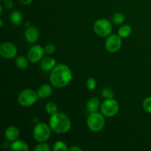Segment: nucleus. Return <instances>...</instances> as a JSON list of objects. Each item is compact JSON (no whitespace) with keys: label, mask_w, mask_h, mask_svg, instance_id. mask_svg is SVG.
Returning <instances> with one entry per match:
<instances>
[{"label":"nucleus","mask_w":151,"mask_h":151,"mask_svg":"<svg viewBox=\"0 0 151 151\" xmlns=\"http://www.w3.org/2000/svg\"><path fill=\"white\" fill-rule=\"evenodd\" d=\"M72 80V72L67 65L59 63L51 71L50 81L55 88H63L69 85Z\"/></svg>","instance_id":"1"},{"label":"nucleus","mask_w":151,"mask_h":151,"mask_svg":"<svg viewBox=\"0 0 151 151\" xmlns=\"http://www.w3.org/2000/svg\"><path fill=\"white\" fill-rule=\"evenodd\" d=\"M49 125L53 132L56 134H65L70 130L72 123L69 116L65 114L57 112L51 115Z\"/></svg>","instance_id":"2"},{"label":"nucleus","mask_w":151,"mask_h":151,"mask_svg":"<svg viewBox=\"0 0 151 151\" xmlns=\"http://www.w3.org/2000/svg\"><path fill=\"white\" fill-rule=\"evenodd\" d=\"M104 115L103 114L94 112L91 113L87 119V126L92 132H100L104 128L106 125Z\"/></svg>","instance_id":"3"},{"label":"nucleus","mask_w":151,"mask_h":151,"mask_svg":"<svg viewBox=\"0 0 151 151\" xmlns=\"http://www.w3.org/2000/svg\"><path fill=\"white\" fill-rule=\"evenodd\" d=\"M52 129L50 125L44 122H39L35 126L33 129V137L35 141L38 142H45L50 139L51 136Z\"/></svg>","instance_id":"4"},{"label":"nucleus","mask_w":151,"mask_h":151,"mask_svg":"<svg viewBox=\"0 0 151 151\" xmlns=\"http://www.w3.org/2000/svg\"><path fill=\"white\" fill-rule=\"evenodd\" d=\"M100 111L106 117H113L119 112V105L114 98L106 99L100 106Z\"/></svg>","instance_id":"5"},{"label":"nucleus","mask_w":151,"mask_h":151,"mask_svg":"<svg viewBox=\"0 0 151 151\" xmlns=\"http://www.w3.org/2000/svg\"><path fill=\"white\" fill-rule=\"evenodd\" d=\"M112 24L109 20L100 19L94 24V31L98 36L104 38L111 35L112 32Z\"/></svg>","instance_id":"6"},{"label":"nucleus","mask_w":151,"mask_h":151,"mask_svg":"<svg viewBox=\"0 0 151 151\" xmlns=\"http://www.w3.org/2000/svg\"><path fill=\"white\" fill-rule=\"evenodd\" d=\"M38 99L37 92L32 89H24L19 94L18 102L23 107H29L36 103Z\"/></svg>","instance_id":"7"},{"label":"nucleus","mask_w":151,"mask_h":151,"mask_svg":"<svg viewBox=\"0 0 151 151\" xmlns=\"http://www.w3.org/2000/svg\"><path fill=\"white\" fill-rule=\"evenodd\" d=\"M122 38L119 35L113 34L109 35L106 41V48L109 52H116L122 47Z\"/></svg>","instance_id":"8"},{"label":"nucleus","mask_w":151,"mask_h":151,"mask_svg":"<svg viewBox=\"0 0 151 151\" xmlns=\"http://www.w3.org/2000/svg\"><path fill=\"white\" fill-rule=\"evenodd\" d=\"M0 55L5 59H12L17 55V48L10 42H4L0 45Z\"/></svg>","instance_id":"9"},{"label":"nucleus","mask_w":151,"mask_h":151,"mask_svg":"<svg viewBox=\"0 0 151 151\" xmlns=\"http://www.w3.org/2000/svg\"><path fill=\"white\" fill-rule=\"evenodd\" d=\"M44 54H45L44 48L40 45H34L28 51L27 58L31 63H37L41 61Z\"/></svg>","instance_id":"10"},{"label":"nucleus","mask_w":151,"mask_h":151,"mask_svg":"<svg viewBox=\"0 0 151 151\" xmlns=\"http://www.w3.org/2000/svg\"><path fill=\"white\" fill-rule=\"evenodd\" d=\"M25 39L29 43H35L39 38V32L38 29L33 26H29L25 30Z\"/></svg>","instance_id":"11"},{"label":"nucleus","mask_w":151,"mask_h":151,"mask_svg":"<svg viewBox=\"0 0 151 151\" xmlns=\"http://www.w3.org/2000/svg\"><path fill=\"white\" fill-rule=\"evenodd\" d=\"M56 60L52 57L43 58L40 63V67L44 72H50L56 66Z\"/></svg>","instance_id":"12"},{"label":"nucleus","mask_w":151,"mask_h":151,"mask_svg":"<svg viewBox=\"0 0 151 151\" xmlns=\"http://www.w3.org/2000/svg\"><path fill=\"white\" fill-rule=\"evenodd\" d=\"M19 137V130L17 127L14 125L7 127V129L4 131V137L6 140L8 142H14Z\"/></svg>","instance_id":"13"},{"label":"nucleus","mask_w":151,"mask_h":151,"mask_svg":"<svg viewBox=\"0 0 151 151\" xmlns=\"http://www.w3.org/2000/svg\"><path fill=\"white\" fill-rule=\"evenodd\" d=\"M100 106L101 105H100V100L97 97H91L87 101L86 107L87 111L91 114L97 112V111L100 108Z\"/></svg>","instance_id":"14"},{"label":"nucleus","mask_w":151,"mask_h":151,"mask_svg":"<svg viewBox=\"0 0 151 151\" xmlns=\"http://www.w3.org/2000/svg\"><path fill=\"white\" fill-rule=\"evenodd\" d=\"M52 92V88L49 84H43V85L40 86L38 88V91H37V94H38V98L40 99H45L50 97Z\"/></svg>","instance_id":"15"},{"label":"nucleus","mask_w":151,"mask_h":151,"mask_svg":"<svg viewBox=\"0 0 151 151\" xmlns=\"http://www.w3.org/2000/svg\"><path fill=\"white\" fill-rule=\"evenodd\" d=\"M9 19L13 25L18 26V25H20L23 22V15L19 10H13L10 13Z\"/></svg>","instance_id":"16"},{"label":"nucleus","mask_w":151,"mask_h":151,"mask_svg":"<svg viewBox=\"0 0 151 151\" xmlns=\"http://www.w3.org/2000/svg\"><path fill=\"white\" fill-rule=\"evenodd\" d=\"M10 149L12 150L18 151V150H24V151H27L29 150V147L28 145L25 142L22 141V140H15L14 142L10 145Z\"/></svg>","instance_id":"17"},{"label":"nucleus","mask_w":151,"mask_h":151,"mask_svg":"<svg viewBox=\"0 0 151 151\" xmlns=\"http://www.w3.org/2000/svg\"><path fill=\"white\" fill-rule=\"evenodd\" d=\"M131 32H132V29L131 27L128 24H124L119 27L118 30V35L122 38H125L131 35Z\"/></svg>","instance_id":"18"},{"label":"nucleus","mask_w":151,"mask_h":151,"mask_svg":"<svg viewBox=\"0 0 151 151\" xmlns=\"http://www.w3.org/2000/svg\"><path fill=\"white\" fill-rule=\"evenodd\" d=\"M16 66L20 69H25L28 66V60L24 56H18L16 58Z\"/></svg>","instance_id":"19"},{"label":"nucleus","mask_w":151,"mask_h":151,"mask_svg":"<svg viewBox=\"0 0 151 151\" xmlns=\"http://www.w3.org/2000/svg\"><path fill=\"white\" fill-rule=\"evenodd\" d=\"M125 16H124L123 13H119V12L114 13V16H112V18H111L112 22L116 25L122 24L124 22V21H125Z\"/></svg>","instance_id":"20"},{"label":"nucleus","mask_w":151,"mask_h":151,"mask_svg":"<svg viewBox=\"0 0 151 151\" xmlns=\"http://www.w3.org/2000/svg\"><path fill=\"white\" fill-rule=\"evenodd\" d=\"M45 110L47 114H49L50 115H52L58 112V107L55 103H52V102H49L46 104Z\"/></svg>","instance_id":"21"},{"label":"nucleus","mask_w":151,"mask_h":151,"mask_svg":"<svg viewBox=\"0 0 151 151\" xmlns=\"http://www.w3.org/2000/svg\"><path fill=\"white\" fill-rule=\"evenodd\" d=\"M53 150L55 151H66L69 150L66 143L62 141H58L54 144L52 147Z\"/></svg>","instance_id":"22"},{"label":"nucleus","mask_w":151,"mask_h":151,"mask_svg":"<svg viewBox=\"0 0 151 151\" xmlns=\"http://www.w3.org/2000/svg\"><path fill=\"white\" fill-rule=\"evenodd\" d=\"M114 94L113 91L109 87H105L103 90H102V97H104L106 99H111L114 98Z\"/></svg>","instance_id":"23"},{"label":"nucleus","mask_w":151,"mask_h":151,"mask_svg":"<svg viewBox=\"0 0 151 151\" xmlns=\"http://www.w3.org/2000/svg\"><path fill=\"white\" fill-rule=\"evenodd\" d=\"M86 88L88 90H94V88L97 86V82H96V80L93 78H89L87 79L86 83Z\"/></svg>","instance_id":"24"},{"label":"nucleus","mask_w":151,"mask_h":151,"mask_svg":"<svg viewBox=\"0 0 151 151\" xmlns=\"http://www.w3.org/2000/svg\"><path fill=\"white\" fill-rule=\"evenodd\" d=\"M142 106L146 112L151 114V97H147L145 99Z\"/></svg>","instance_id":"25"},{"label":"nucleus","mask_w":151,"mask_h":151,"mask_svg":"<svg viewBox=\"0 0 151 151\" xmlns=\"http://www.w3.org/2000/svg\"><path fill=\"white\" fill-rule=\"evenodd\" d=\"M35 151H50V147L48 144L45 142H39V144L37 145L36 147L34 148Z\"/></svg>","instance_id":"26"},{"label":"nucleus","mask_w":151,"mask_h":151,"mask_svg":"<svg viewBox=\"0 0 151 151\" xmlns=\"http://www.w3.org/2000/svg\"><path fill=\"white\" fill-rule=\"evenodd\" d=\"M56 50V47L54 44H47V45L45 46L44 47V51H45L46 54L48 55H51L53 54V53L55 52Z\"/></svg>","instance_id":"27"},{"label":"nucleus","mask_w":151,"mask_h":151,"mask_svg":"<svg viewBox=\"0 0 151 151\" xmlns=\"http://www.w3.org/2000/svg\"><path fill=\"white\" fill-rule=\"evenodd\" d=\"M14 6L13 1L11 0H5V3H4V7L7 9V10H10Z\"/></svg>","instance_id":"28"},{"label":"nucleus","mask_w":151,"mask_h":151,"mask_svg":"<svg viewBox=\"0 0 151 151\" xmlns=\"http://www.w3.org/2000/svg\"><path fill=\"white\" fill-rule=\"evenodd\" d=\"M33 0H19V1L20 3H22L24 5H28V4H31Z\"/></svg>","instance_id":"29"},{"label":"nucleus","mask_w":151,"mask_h":151,"mask_svg":"<svg viewBox=\"0 0 151 151\" xmlns=\"http://www.w3.org/2000/svg\"><path fill=\"white\" fill-rule=\"evenodd\" d=\"M69 150V151H81L82 150V149H81L80 147H78V146L74 145V146H72V147H71L70 148H69V150Z\"/></svg>","instance_id":"30"},{"label":"nucleus","mask_w":151,"mask_h":151,"mask_svg":"<svg viewBox=\"0 0 151 151\" xmlns=\"http://www.w3.org/2000/svg\"><path fill=\"white\" fill-rule=\"evenodd\" d=\"M0 23H1V27H3V21L1 20V19L0 20Z\"/></svg>","instance_id":"31"},{"label":"nucleus","mask_w":151,"mask_h":151,"mask_svg":"<svg viewBox=\"0 0 151 151\" xmlns=\"http://www.w3.org/2000/svg\"><path fill=\"white\" fill-rule=\"evenodd\" d=\"M1 1H5V0H1Z\"/></svg>","instance_id":"32"}]
</instances>
